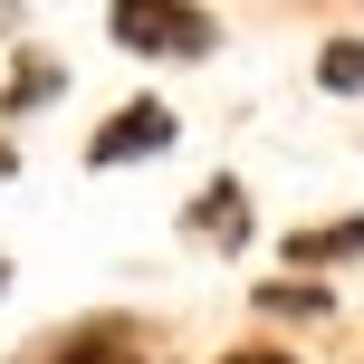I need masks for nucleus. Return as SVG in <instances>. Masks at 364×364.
<instances>
[{
	"instance_id": "obj_6",
	"label": "nucleus",
	"mask_w": 364,
	"mask_h": 364,
	"mask_svg": "<svg viewBox=\"0 0 364 364\" xmlns=\"http://www.w3.org/2000/svg\"><path fill=\"white\" fill-rule=\"evenodd\" d=\"M316 87L326 96H364V38H326L316 48Z\"/></svg>"
},
{
	"instance_id": "obj_12",
	"label": "nucleus",
	"mask_w": 364,
	"mask_h": 364,
	"mask_svg": "<svg viewBox=\"0 0 364 364\" xmlns=\"http://www.w3.org/2000/svg\"><path fill=\"white\" fill-rule=\"evenodd\" d=\"M0 19H10V0H0Z\"/></svg>"
},
{
	"instance_id": "obj_10",
	"label": "nucleus",
	"mask_w": 364,
	"mask_h": 364,
	"mask_svg": "<svg viewBox=\"0 0 364 364\" xmlns=\"http://www.w3.org/2000/svg\"><path fill=\"white\" fill-rule=\"evenodd\" d=\"M10 173H19V154H10V144H0V182H10Z\"/></svg>"
},
{
	"instance_id": "obj_2",
	"label": "nucleus",
	"mask_w": 364,
	"mask_h": 364,
	"mask_svg": "<svg viewBox=\"0 0 364 364\" xmlns=\"http://www.w3.org/2000/svg\"><path fill=\"white\" fill-rule=\"evenodd\" d=\"M182 144V115L164 106V96H134V106H115L106 125L87 134V164L96 173H125V164H154V154Z\"/></svg>"
},
{
	"instance_id": "obj_11",
	"label": "nucleus",
	"mask_w": 364,
	"mask_h": 364,
	"mask_svg": "<svg viewBox=\"0 0 364 364\" xmlns=\"http://www.w3.org/2000/svg\"><path fill=\"white\" fill-rule=\"evenodd\" d=\"M0 288H10V259H0Z\"/></svg>"
},
{
	"instance_id": "obj_3",
	"label": "nucleus",
	"mask_w": 364,
	"mask_h": 364,
	"mask_svg": "<svg viewBox=\"0 0 364 364\" xmlns=\"http://www.w3.org/2000/svg\"><path fill=\"white\" fill-rule=\"evenodd\" d=\"M182 230L192 240H220V250H240V240H250V192H240L230 173H211L192 192V211H182Z\"/></svg>"
},
{
	"instance_id": "obj_8",
	"label": "nucleus",
	"mask_w": 364,
	"mask_h": 364,
	"mask_svg": "<svg viewBox=\"0 0 364 364\" xmlns=\"http://www.w3.org/2000/svg\"><path fill=\"white\" fill-rule=\"evenodd\" d=\"M259 307H269V316H326V288H297V269H288V278L259 288Z\"/></svg>"
},
{
	"instance_id": "obj_5",
	"label": "nucleus",
	"mask_w": 364,
	"mask_h": 364,
	"mask_svg": "<svg viewBox=\"0 0 364 364\" xmlns=\"http://www.w3.org/2000/svg\"><path fill=\"white\" fill-rule=\"evenodd\" d=\"M38 364H144V355L125 346V326H77L68 346H48Z\"/></svg>"
},
{
	"instance_id": "obj_9",
	"label": "nucleus",
	"mask_w": 364,
	"mask_h": 364,
	"mask_svg": "<svg viewBox=\"0 0 364 364\" xmlns=\"http://www.w3.org/2000/svg\"><path fill=\"white\" fill-rule=\"evenodd\" d=\"M220 364H297V355H269V346H240V355H220Z\"/></svg>"
},
{
	"instance_id": "obj_7",
	"label": "nucleus",
	"mask_w": 364,
	"mask_h": 364,
	"mask_svg": "<svg viewBox=\"0 0 364 364\" xmlns=\"http://www.w3.org/2000/svg\"><path fill=\"white\" fill-rule=\"evenodd\" d=\"M58 87H68V68H58V58H29V68L10 77V96H0V106H10V115H29V106H48Z\"/></svg>"
},
{
	"instance_id": "obj_4",
	"label": "nucleus",
	"mask_w": 364,
	"mask_h": 364,
	"mask_svg": "<svg viewBox=\"0 0 364 364\" xmlns=\"http://www.w3.org/2000/svg\"><path fill=\"white\" fill-rule=\"evenodd\" d=\"M364 250V211H346V220H326V230H288V269L307 278V269H336V259H355Z\"/></svg>"
},
{
	"instance_id": "obj_1",
	"label": "nucleus",
	"mask_w": 364,
	"mask_h": 364,
	"mask_svg": "<svg viewBox=\"0 0 364 364\" xmlns=\"http://www.w3.org/2000/svg\"><path fill=\"white\" fill-rule=\"evenodd\" d=\"M106 29H115V48H134V58H173V68H192V58L220 48V19L201 10V0H115Z\"/></svg>"
}]
</instances>
